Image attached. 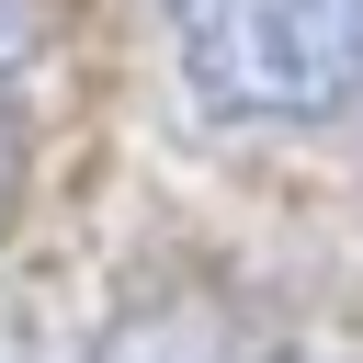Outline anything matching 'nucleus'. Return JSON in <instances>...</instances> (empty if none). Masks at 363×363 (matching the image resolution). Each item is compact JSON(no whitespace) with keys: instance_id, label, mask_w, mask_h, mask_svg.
<instances>
[{"instance_id":"nucleus-2","label":"nucleus","mask_w":363,"mask_h":363,"mask_svg":"<svg viewBox=\"0 0 363 363\" xmlns=\"http://www.w3.org/2000/svg\"><path fill=\"white\" fill-rule=\"evenodd\" d=\"M23 102H34V0H0V204L23 170Z\"/></svg>"},{"instance_id":"nucleus-1","label":"nucleus","mask_w":363,"mask_h":363,"mask_svg":"<svg viewBox=\"0 0 363 363\" xmlns=\"http://www.w3.org/2000/svg\"><path fill=\"white\" fill-rule=\"evenodd\" d=\"M170 57L216 125H329L363 102V0H170Z\"/></svg>"}]
</instances>
